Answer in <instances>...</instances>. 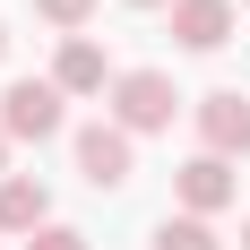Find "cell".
Here are the masks:
<instances>
[{
	"label": "cell",
	"mask_w": 250,
	"mask_h": 250,
	"mask_svg": "<svg viewBox=\"0 0 250 250\" xmlns=\"http://www.w3.org/2000/svg\"><path fill=\"white\" fill-rule=\"evenodd\" d=\"M104 104H112V121H121L129 138H155V129H173V112H181V95H173L164 69H121Z\"/></svg>",
	"instance_id": "obj_1"
},
{
	"label": "cell",
	"mask_w": 250,
	"mask_h": 250,
	"mask_svg": "<svg viewBox=\"0 0 250 250\" xmlns=\"http://www.w3.org/2000/svg\"><path fill=\"white\" fill-rule=\"evenodd\" d=\"M61 121H69V95L52 78H9L0 86V129L9 138H35L43 147V138H61Z\"/></svg>",
	"instance_id": "obj_2"
},
{
	"label": "cell",
	"mask_w": 250,
	"mask_h": 250,
	"mask_svg": "<svg viewBox=\"0 0 250 250\" xmlns=\"http://www.w3.org/2000/svg\"><path fill=\"white\" fill-rule=\"evenodd\" d=\"M129 164H138V138L121 121H86L78 129V173H86V190H121Z\"/></svg>",
	"instance_id": "obj_3"
},
{
	"label": "cell",
	"mask_w": 250,
	"mask_h": 250,
	"mask_svg": "<svg viewBox=\"0 0 250 250\" xmlns=\"http://www.w3.org/2000/svg\"><path fill=\"white\" fill-rule=\"evenodd\" d=\"M199 155H250V95H233V86H216V95H199Z\"/></svg>",
	"instance_id": "obj_4"
},
{
	"label": "cell",
	"mask_w": 250,
	"mask_h": 250,
	"mask_svg": "<svg viewBox=\"0 0 250 250\" xmlns=\"http://www.w3.org/2000/svg\"><path fill=\"white\" fill-rule=\"evenodd\" d=\"M173 190H181V216H216V207H233V190H242V181H233L225 155H190V164L173 173Z\"/></svg>",
	"instance_id": "obj_5"
},
{
	"label": "cell",
	"mask_w": 250,
	"mask_h": 250,
	"mask_svg": "<svg viewBox=\"0 0 250 250\" xmlns=\"http://www.w3.org/2000/svg\"><path fill=\"white\" fill-rule=\"evenodd\" d=\"M112 61H104V43H86V35H69V43H61V61H52V86H61V95H112Z\"/></svg>",
	"instance_id": "obj_6"
},
{
	"label": "cell",
	"mask_w": 250,
	"mask_h": 250,
	"mask_svg": "<svg viewBox=\"0 0 250 250\" xmlns=\"http://www.w3.org/2000/svg\"><path fill=\"white\" fill-rule=\"evenodd\" d=\"M173 43L181 52H225L233 43V0H173Z\"/></svg>",
	"instance_id": "obj_7"
},
{
	"label": "cell",
	"mask_w": 250,
	"mask_h": 250,
	"mask_svg": "<svg viewBox=\"0 0 250 250\" xmlns=\"http://www.w3.org/2000/svg\"><path fill=\"white\" fill-rule=\"evenodd\" d=\"M43 225H52V190H43L35 173H9V181H0V233L35 242Z\"/></svg>",
	"instance_id": "obj_8"
},
{
	"label": "cell",
	"mask_w": 250,
	"mask_h": 250,
	"mask_svg": "<svg viewBox=\"0 0 250 250\" xmlns=\"http://www.w3.org/2000/svg\"><path fill=\"white\" fill-rule=\"evenodd\" d=\"M155 250H225V242H216L207 216H164V225H155Z\"/></svg>",
	"instance_id": "obj_9"
},
{
	"label": "cell",
	"mask_w": 250,
	"mask_h": 250,
	"mask_svg": "<svg viewBox=\"0 0 250 250\" xmlns=\"http://www.w3.org/2000/svg\"><path fill=\"white\" fill-rule=\"evenodd\" d=\"M35 18H43V26H61V43H69L78 26L95 18V0H35Z\"/></svg>",
	"instance_id": "obj_10"
},
{
	"label": "cell",
	"mask_w": 250,
	"mask_h": 250,
	"mask_svg": "<svg viewBox=\"0 0 250 250\" xmlns=\"http://www.w3.org/2000/svg\"><path fill=\"white\" fill-rule=\"evenodd\" d=\"M26 250H86V233H78V225H43Z\"/></svg>",
	"instance_id": "obj_11"
},
{
	"label": "cell",
	"mask_w": 250,
	"mask_h": 250,
	"mask_svg": "<svg viewBox=\"0 0 250 250\" xmlns=\"http://www.w3.org/2000/svg\"><path fill=\"white\" fill-rule=\"evenodd\" d=\"M0 181H9V129H0Z\"/></svg>",
	"instance_id": "obj_12"
},
{
	"label": "cell",
	"mask_w": 250,
	"mask_h": 250,
	"mask_svg": "<svg viewBox=\"0 0 250 250\" xmlns=\"http://www.w3.org/2000/svg\"><path fill=\"white\" fill-rule=\"evenodd\" d=\"M129 9H173V0H129Z\"/></svg>",
	"instance_id": "obj_13"
},
{
	"label": "cell",
	"mask_w": 250,
	"mask_h": 250,
	"mask_svg": "<svg viewBox=\"0 0 250 250\" xmlns=\"http://www.w3.org/2000/svg\"><path fill=\"white\" fill-rule=\"evenodd\" d=\"M0 61H9V26H0Z\"/></svg>",
	"instance_id": "obj_14"
},
{
	"label": "cell",
	"mask_w": 250,
	"mask_h": 250,
	"mask_svg": "<svg viewBox=\"0 0 250 250\" xmlns=\"http://www.w3.org/2000/svg\"><path fill=\"white\" fill-rule=\"evenodd\" d=\"M242 250H250V216H242Z\"/></svg>",
	"instance_id": "obj_15"
},
{
	"label": "cell",
	"mask_w": 250,
	"mask_h": 250,
	"mask_svg": "<svg viewBox=\"0 0 250 250\" xmlns=\"http://www.w3.org/2000/svg\"><path fill=\"white\" fill-rule=\"evenodd\" d=\"M242 9H250V0H242Z\"/></svg>",
	"instance_id": "obj_16"
}]
</instances>
